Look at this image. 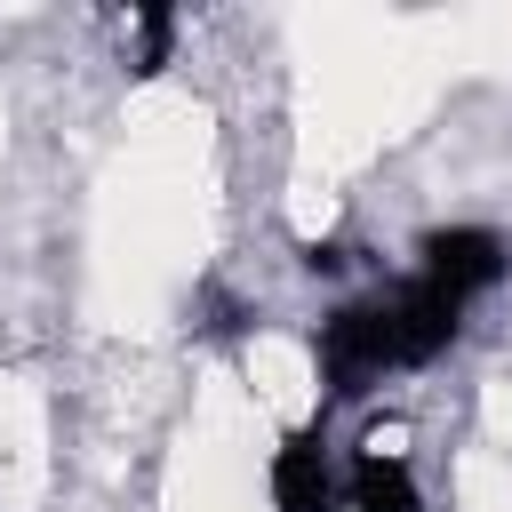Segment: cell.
<instances>
[{
	"label": "cell",
	"instance_id": "1",
	"mask_svg": "<svg viewBox=\"0 0 512 512\" xmlns=\"http://www.w3.org/2000/svg\"><path fill=\"white\" fill-rule=\"evenodd\" d=\"M312 352H320V376H328V392H336V400H368V392L384 384V368H392L384 304H336V312L320 320Z\"/></svg>",
	"mask_w": 512,
	"mask_h": 512
},
{
	"label": "cell",
	"instance_id": "2",
	"mask_svg": "<svg viewBox=\"0 0 512 512\" xmlns=\"http://www.w3.org/2000/svg\"><path fill=\"white\" fill-rule=\"evenodd\" d=\"M456 328H464V296H448V288H432V280H416V288H400V296L384 304L392 368H424V360H440V352L456 344Z\"/></svg>",
	"mask_w": 512,
	"mask_h": 512
},
{
	"label": "cell",
	"instance_id": "3",
	"mask_svg": "<svg viewBox=\"0 0 512 512\" xmlns=\"http://www.w3.org/2000/svg\"><path fill=\"white\" fill-rule=\"evenodd\" d=\"M504 264H512V248L488 224H440V232H424V280L448 288V296H472V288L504 280Z\"/></svg>",
	"mask_w": 512,
	"mask_h": 512
},
{
	"label": "cell",
	"instance_id": "4",
	"mask_svg": "<svg viewBox=\"0 0 512 512\" xmlns=\"http://www.w3.org/2000/svg\"><path fill=\"white\" fill-rule=\"evenodd\" d=\"M272 504L280 512H336V472H328L320 432H288L280 440V456H272Z\"/></svg>",
	"mask_w": 512,
	"mask_h": 512
},
{
	"label": "cell",
	"instance_id": "5",
	"mask_svg": "<svg viewBox=\"0 0 512 512\" xmlns=\"http://www.w3.org/2000/svg\"><path fill=\"white\" fill-rule=\"evenodd\" d=\"M344 504H352V512H424V496H416L408 464H400V456H384V448H368V456L352 464Z\"/></svg>",
	"mask_w": 512,
	"mask_h": 512
},
{
	"label": "cell",
	"instance_id": "6",
	"mask_svg": "<svg viewBox=\"0 0 512 512\" xmlns=\"http://www.w3.org/2000/svg\"><path fill=\"white\" fill-rule=\"evenodd\" d=\"M176 48V16L168 8H136V72H160Z\"/></svg>",
	"mask_w": 512,
	"mask_h": 512
},
{
	"label": "cell",
	"instance_id": "7",
	"mask_svg": "<svg viewBox=\"0 0 512 512\" xmlns=\"http://www.w3.org/2000/svg\"><path fill=\"white\" fill-rule=\"evenodd\" d=\"M352 256L336 248V240H304V272H344Z\"/></svg>",
	"mask_w": 512,
	"mask_h": 512
}]
</instances>
